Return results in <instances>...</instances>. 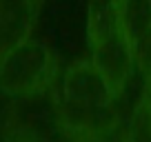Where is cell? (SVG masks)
<instances>
[{
    "mask_svg": "<svg viewBox=\"0 0 151 142\" xmlns=\"http://www.w3.org/2000/svg\"><path fill=\"white\" fill-rule=\"evenodd\" d=\"M120 20L124 36L136 44L151 29V0H120Z\"/></svg>",
    "mask_w": 151,
    "mask_h": 142,
    "instance_id": "obj_6",
    "label": "cell"
},
{
    "mask_svg": "<svg viewBox=\"0 0 151 142\" xmlns=\"http://www.w3.org/2000/svg\"><path fill=\"white\" fill-rule=\"evenodd\" d=\"M122 31L120 0H89L87 5V42L96 44Z\"/></svg>",
    "mask_w": 151,
    "mask_h": 142,
    "instance_id": "obj_5",
    "label": "cell"
},
{
    "mask_svg": "<svg viewBox=\"0 0 151 142\" xmlns=\"http://www.w3.org/2000/svg\"><path fill=\"white\" fill-rule=\"evenodd\" d=\"M7 142H47V140H45L42 136L33 133V131H27V129H22V131L11 133V136L7 138Z\"/></svg>",
    "mask_w": 151,
    "mask_h": 142,
    "instance_id": "obj_9",
    "label": "cell"
},
{
    "mask_svg": "<svg viewBox=\"0 0 151 142\" xmlns=\"http://www.w3.org/2000/svg\"><path fill=\"white\" fill-rule=\"evenodd\" d=\"M56 67L49 44L27 38L0 56V89L16 98L38 95L53 82Z\"/></svg>",
    "mask_w": 151,
    "mask_h": 142,
    "instance_id": "obj_2",
    "label": "cell"
},
{
    "mask_svg": "<svg viewBox=\"0 0 151 142\" xmlns=\"http://www.w3.org/2000/svg\"><path fill=\"white\" fill-rule=\"evenodd\" d=\"M89 49L91 62L102 73L111 91L120 98V93L127 89V82L131 80L133 71H136V56H133L131 40L124 36V31H118L100 42L91 44Z\"/></svg>",
    "mask_w": 151,
    "mask_h": 142,
    "instance_id": "obj_3",
    "label": "cell"
},
{
    "mask_svg": "<svg viewBox=\"0 0 151 142\" xmlns=\"http://www.w3.org/2000/svg\"><path fill=\"white\" fill-rule=\"evenodd\" d=\"M36 2H38V5H40V2H45V0H36Z\"/></svg>",
    "mask_w": 151,
    "mask_h": 142,
    "instance_id": "obj_12",
    "label": "cell"
},
{
    "mask_svg": "<svg viewBox=\"0 0 151 142\" xmlns=\"http://www.w3.org/2000/svg\"><path fill=\"white\" fill-rule=\"evenodd\" d=\"M133 56H136V69L142 73L145 82H151V29L133 44Z\"/></svg>",
    "mask_w": 151,
    "mask_h": 142,
    "instance_id": "obj_8",
    "label": "cell"
},
{
    "mask_svg": "<svg viewBox=\"0 0 151 142\" xmlns=\"http://www.w3.org/2000/svg\"><path fill=\"white\" fill-rule=\"evenodd\" d=\"M124 142H151V102L145 91L127 127Z\"/></svg>",
    "mask_w": 151,
    "mask_h": 142,
    "instance_id": "obj_7",
    "label": "cell"
},
{
    "mask_svg": "<svg viewBox=\"0 0 151 142\" xmlns=\"http://www.w3.org/2000/svg\"><path fill=\"white\" fill-rule=\"evenodd\" d=\"M145 93H147V98H149V102H151V82H145Z\"/></svg>",
    "mask_w": 151,
    "mask_h": 142,
    "instance_id": "obj_11",
    "label": "cell"
},
{
    "mask_svg": "<svg viewBox=\"0 0 151 142\" xmlns=\"http://www.w3.org/2000/svg\"><path fill=\"white\" fill-rule=\"evenodd\" d=\"M118 95L91 60H76L62 73L56 100L60 129L69 142L107 138L118 131Z\"/></svg>",
    "mask_w": 151,
    "mask_h": 142,
    "instance_id": "obj_1",
    "label": "cell"
},
{
    "mask_svg": "<svg viewBox=\"0 0 151 142\" xmlns=\"http://www.w3.org/2000/svg\"><path fill=\"white\" fill-rule=\"evenodd\" d=\"M36 16V0H0V56L31 38Z\"/></svg>",
    "mask_w": 151,
    "mask_h": 142,
    "instance_id": "obj_4",
    "label": "cell"
},
{
    "mask_svg": "<svg viewBox=\"0 0 151 142\" xmlns=\"http://www.w3.org/2000/svg\"><path fill=\"white\" fill-rule=\"evenodd\" d=\"M82 142H124V136L120 138H116V133H111V136H107V138H96V140H82Z\"/></svg>",
    "mask_w": 151,
    "mask_h": 142,
    "instance_id": "obj_10",
    "label": "cell"
}]
</instances>
